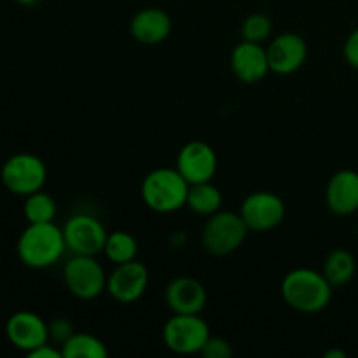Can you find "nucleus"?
Segmentation results:
<instances>
[{"label": "nucleus", "mask_w": 358, "mask_h": 358, "mask_svg": "<svg viewBox=\"0 0 358 358\" xmlns=\"http://www.w3.org/2000/svg\"><path fill=\"white\" fill-rule=\"evenodd\" d=\"M334 287L322 271L310 268H297L287 273L282 280V297L292 310L299 313L324 311L332 301Z\"/></svg>", "instance_id": "f257e3e1"}, {"label": "nucleus", "mask_w": 358, "mask_h": 358, "mask_svg": "<svg viewBox=\"0 0 358 358\" xmlns=\"http://www.w3.org/2000/svg\"><path fill=\"white\" fill-rule=\"evenodd\" d=\"M17 257L31 269H45L62 259L66 243L62 227L55 222L28 224L17 240Z\"/></svg>", "instance_id": "f03ea898"}, {"label": "nucleus", "mask_w": 358, "mask_h": 358, "mask_svg": "<svg viewBox=\"0 0 358 358\" xmlns=\"http://www.w3.org/2000/svg\"><path fill=\"white\" fill-rule=\"evenodd\" d=\"M189 184L177 168H156L142 180L140 194L147 208L156 213H173L187 203Z\"/></svg>", "instance_id": "7ed1b4c3"}, {"label": "nucleus", "mask_w": 358, "mask_h": 358, "mask_svg": "<svg viewBox=\"0 0 358 358\" xmlns=\"http://www.w3.org/2000/svg\"><path fill=\"white\" fill-rule=\"evenodd\" d=\"M248 227L240 212L219 210L208 217L201 234V245L210 255H229L236 252L247 240Z\"/></svg>", "instance_id": "20e7f679"}, {"label": "nucleus", "mask_w": 358, "mask_h": 358, "mask_svg": "<svg viewBox=\"0 0 358 358\" xmlns=\"http://www.w3.org/2000/svg\"><path fill=\"white\" fill-rule=\"evenodd\" d=\"M107 273L94 255H76L65 262L63 280L72 296L91 301L107 292Z\"/></svg>", "instance_id": "39448f33"}, {"label": "nucleus", "mask_w": 358, "mask_h": 358, "mask_svg": "<svg viewBox=\"0 0 358 358\" xmlns=\"http://www.w3.org/2000/svg\"><path fill=\"white\" fill-rule=\"evenodd\" d=\"M0 178L7 191L16 196H28L44 189L48 168L38 156L20 152L10 156L0 170Z\"/></svg>", "instance_id": "423d86ee"}, {"label": "nucleus", "mask_w": 358, "mask_h": 358, "mask_svg": "<svg viewBox=\"0 0 358 358\" xmlns=\"http://www.w3.org/2000/svg\"><path fill=\"white\" fill-rule=\"evenodd\" d=\"M210 325L199 315H175L164 324L163 341L178 355L199 353L210 338Z\"/></svg>", "instance_id": "0eeeda50"}, {"label": "nucleus", "mask_w": 358, "mask_h": 358, "mask_svg": "<svg viewBox=\"0 0 358 358\" xmlns=\"http://www.w3.org/2000/svg\"><path fill=\"white\" fill-rule=\"evenodd\" d=\"M63 236H65L66 250L76 255H94L103 252L107 241V229L100 219L87 213H77L65 222Z\"/></svg>", "instance_id": "6e6552de"}, {"label": "nucleus", "mask_w": 358, "mask_h": 358, "mask_svg": "<svg viewBox=\"0 0 358 358\" xmlns=\"http://www.w3.org/2000/svg\"><path fill=\"white\" fill-rule=\"evenodd\" d=\"M285 203L278 194L271 191H255L243 199L240 206V215L247 227L255 233H266L285 219Z\"/></svg>", "instance_id": "1a4fd4ad"}, {"label": "nucleus", "mask_w": 358, "mask_h": 358, "mask_svg": "<svg viewBox=\"0 0 358 358\" xmlns=\"http://www.w3.org/2000/svg\"><path fill=\"white\" fill-rule=\"evenodd\" d=\"M149 280V269L136 259L124 264H115L110 275L107 276V292L117 303H136L145 294Z\"/></svg>", "instance_id": "9d476101"}, {"label": "nucleus", "mask_w": 358, "mask_h": 358, "mask_svg": "<svg viewBox=\"0 0 358 358\" xmlns=\"http://www.w3.org/2000/svg\"><path fill=\"white\" fill-rule=\"evenodd\" d=\"M217 166H219L217 152L210 143L201 140L185 143L178 152L177 164H175V168L191 185L212 182L217 173Z\"/></svg>", "instance_id": "9b49d317"}, {"label": "nucleus", "mask_w": 358, "mask_h": 358, "mask_svg": "<svg viewBox=\"0 0 358 358\" xmlns=\"http://www.w3.org/2000/svg\"><path fill=\"white\" fill-rule=\"evenodd\" d=\"M6 336L14 348L28 355L49 341L48 322L34 311H16L7 320Z\"/></svg>", "instance_id": "f8f14e48"}, {"label": "nucleus", "mask_w": 358, "mask_h": 358, "mask_svg": "<svg viewBox=\"0 0 358 358\" xmlns=\"http://www.w3.org/2000/svg\"><path fill=\"white\" fill-rule=\"evenodd\" d=\"M269 69L278 76H289L297 72L308 58V44L299 34H280L266 45Z\"/></svg>", "instance_id": "ddd939ff"}, {"label": "nucleus", "mask_w": 358, "mask_h": 358, "mask_svg": "<svg viewBox=\"0 0 358 358\" xmlns=\"http://www.w3.org/2000/svg\"><path fill=\"white\" fill-rule=\"evenodd\" d=\"M231 70L238 80L245 84H257L266 79L269 69L268 51L262 44L241 41L231 52Z\"/></svg>", "instance_id": "4468645a"}, {"label": "nucleus", "mask_w": 358, "mask_h": 358, "mask_svg": "<svg viewBox=\"0 0 358 358\" xmlns=\"http://www.w3.org/2000/svg\"><path fill=\"white\" fill-rule=\"evenodd\" d=\"M164 303L175 315H199L208 303V294L199 280L177 276L164 290Z\"/></svg>", "instance_id": "2eb2a0df"}, {"label": "nucleus", "mask_w": 358, "mask_h": 358, "mask_svg": "<svg viewBox=\"0 0 358 358\" xmlns=\"http://www.w3.org/2000/svg\"><path fill=\"white\" fill-rule=\"evenodd\" d=\"M325 203L329 210L339 217H348L358 212V171H336L325 189Z\"/></svg>", "instance_id": "dca6fc26"}, {"label": "nucleus", "mask_w": 358, "mask_h": 358, "mask_svg": "<svg viewBox=\"0 0 358 358\" xmlns=\"http://www.w3.org/2000/svg\"><path fill=\"white\" fill-rule=\"evenodd\" d=\"M129 31L136 42L156 45L166 41L171 34V17L159 7H145L131 17Z\"/></svg>", "instance_id": "f3484780"}, {"label": "nucleus", "mask_w": 358, "mask_h": 358, "mask_svg": "<svg viewBox=\"0 0 358 358\" xmlns=\"http://www.w3.org/2000/svg\"><path fill=\"white\" fill-rule=\"evenodd\" d=\"M322 273L332 287H343L352 282L355 276L357 261L352 252L345 250V248H336L325 259Z\"/></svg>", "instance_id": "a211bd4d"}, {"label": "nucleus", "mask_w": 358, "mask_h": 358, "mask_svg": "<svg viewBox=\"0 0 358 358\" xmlns=\"http://www.w3.org/2000/svg\"><path fill=\"white\" fill-rule=\"evenodd\" d=\"M222 192L212 182H201V184H192L189 187L187 194V206L191 212L198 213V215L210 217L217 213L222 206Z\"/></svg>", "instance_id": "6ab92c4d"}, {"label": "nucleus", "mask_w": 358, "mask_h": 358, "mask_svg": "<svg viewBox=\"0 0 358 358\" xmlns=\"http://www.w3.org/2000/svg\"><path fill=\"white\" fill-rule=\"evenodd\" d=\"M62 355L63 358H105L108 355V350L96 336L73 332L62 345Z\"/></svg>", "instance_id": "aec40b11"}, {"label": "nucleus", "mask_w": 358, "mask_h": 358, "mask_svg": "<svg viewBox=\"0 0 358 358\" xmlns=\"http://www.w3.org/2000/svg\"><path fill=\"white\" fill-rule=\"evenodd\" d=\"M103 254L112 264H124L138 257V240L128 231H114L108 233L105 241Z\"/></svg>", "instance_id": "412c9836"}, {"label": "nucleus", "mask_w": 358, "mask_h": 358, "mask_svg": "<svg viewBox=\"0 0 358 358\" xmlns=\"http://www.w3.org/2000/svg\"><path fill=\"white\" fill-rule=\"evenodd\" d=\"M56 212H58V206H56L55 198L51 194H48V192L42 191V189L24 196L23 213L28 224L55 222Z\"/></svg>", "instance_id": "4be33fe9"}, {"label": "nucleus", "mask_w": 358, "mask_h": 358, "mask_svg": "<svg viewBox=\"0 0 358 358\" xmlns=\"http://www.w3.org/2000/svg\"><path fill=\"white\" fill-rule=\"evenodd\" d=\"M273 34V21L271 17L266 16L262 13H254L243 21L241 24V37L243 41L257 42V44H264L269 41Z\"/></svg>", "instance_id": "5701e85b"}, {"label": "nucleus", "mask_w": 358, "mask_h": 358, "mask_svg": "<svg viewBox=\"0 0 358 358\" xmlns=\"http://www.w3.org/2000/svg\"><path fill=\"white\" fill-rule=\"evenodd\" d=\"M199 355L205 358H231L233 357V346L226 339L210 336L208 341L205 343L203 350L199 352Z\"/></svg>", "instance_id": "b1692460"}, {"label": "nucleus", "mask_w": 358, "mask_h": 358, "mask_svg": "<svg viewBox=\"0 0 358 358\" xmlns=\"http://www.w3.org/2000/svg\"><path fill=\"white\" fill-rule=\"evenodd\" d=\"M48 329H49V341L56 343L59 348H62L63 343H65L66 339L76 332L73 331V325L70 324L66 318H55V320L49 322Z\"/></svg>", "instance_id": "393cba45"}, {"label": "nucleus", "mask_w": 358, "mask_h": 358, "mask_svg": "<svg viewBox=\"0 0 358 358\" xmlns=\"http://www.w3.org/2000/svg\"><path fill=\"white\" fill-rule=\"evenodd\" d=\"M343 55H345V59L348 62L350 66L358 70V28L348 35L345 42V48H343Z\"/></svg>", "instance_id": "a878e982"}, {"label": "nucleus", "mask_w": 358, "mask_h": 358, "mask_svg": "<svg viewBox=\"0 0 358 358\" xmlns=\"http://www.w3.org/2000/svg\"><path fill=\"white\" fill-rule=\"evenodd\" d=\"M30 358H63L62 348H56L55 345H51V341L44 343L42 346L35 348L34 352L28 353Z\"/></svg>", "instance_id": "bb28decb"}, {"label": "nucleus", "mask_w": 358, "mask_h": 358, "mask_svg": "<svg viewBox=\"0 0 358 358\" xmlns=\"http://www.w3.org/2000/svg\"><path fill=\"white\" fill-rule=\"evenodd\" d=\"M324 357L325 358H346V352H343V350H329Z\"/></svg>", "instance_id": "cd10ccee"}, {"label": "nucleus", "mask_w": 358, "mask_h": 358, "mask_svg": "<svg viewBox=\"0 0 358 358\" xmlns=\"http://www.w3.org/2000/svg\"><path fill=\"white\" fill-rule=\"evenodd\" d=\"M16 2L20 3V6L30 7V6H35V3H38V2H41V0H16Z\"/></svg>", "instance_id": "c85d7f7f"}]
</instances>
